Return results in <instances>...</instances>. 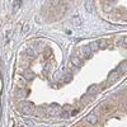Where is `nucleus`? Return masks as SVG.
<instances>
[{
    "mask_svg": "<svg viewBox=\"0 0 127 127\" xmlns=\"http://www.w3.org/2000/svg\"><path fill=\"white\" fill-rule=\"evenodd\" d=\"M32 111H33L32 105H26V107L23 108V112H26V113H32Z\"/></svg>",
    "mask_w": 127,
    "mask_h": 127,
    "instance_id": "obj_4",
    "label": "nucleus"
},
{
    "mask_svg": "<svg viewBox=\"0 0 127 127\" xmlns=\"http://www.w3.org/2000/svg\"><path fill=\"white\" fill-rule=\"evenodd\" d=\"M87 121H88L89 123H92V125H95V123H97V121H98V118L95 117L94 114H89L88 117H87Z\"/></svg>",
    "mask_w": 127,
    "mask_h": 127,
    "instance_id": "obj_3",
    "label": "nucleus"
},
{
    "mask_svg": "<svg viewBox=\"0 0 127 127\" xmlns=\"http://www.w3.org/2000/svg\"><path fill=\"white\" fill-rule=\"evenodd\" d=\"M80 52L83 54V56H84V57H87V59L92 56V50L89 48V46H84V47L80 50Z\"/></svg>",
    "mask_w": 127,
    "mask_h": 127,
    "instance_id": "obj_1",
    "label": "nucleus"
},
{
    "mask_svg": "<svg viewBox=\"0 0 127 127\" xmlns=\"http://www.w3.org/2000/svg\"><path fill=\"white\" fill-rule=\"evenodd\" d=\"M112 109H113V105L112 104H103V105H100V108H99V111L102 113H108Z\"/></svg>",
    "mask_w": 127,
    "mask_h": 127,
    "instance_id": "obj_2",
    "label": "nucleus"
},
{
    "mask_svg": "<svg viewBox=\"0 0 127 127\" xmlns=\"http://www.w3.org/2000/svg\"><path fill=\"white\" fill-rule=\"evenodd\" d=\"M89 93H92V94H94L95 92H97V87H95V85H93L92 88H89V90H88Z\"/></svg>",
    "mask_w": 127,
    "mask_h": 127,
    "instance_id": "obj_5",
    "label": "nucleus"
},
{
    "mask_svg": "<svg viewBox=\"0 0 127 127\" xmlns=\"http://www.w3.org/2000/svg\"><path fill=\"white\" fill-rule=\"evenodd\" d=\"M72 62H74V64H76L78 66L80 65V62H79V60H78V59H72Z\"/></svg>",
    "mask_w": 127,
    "mask_h": 127,
    "instance_id": "obj_6",
    "label": "nucleus"
}]
</instances>
